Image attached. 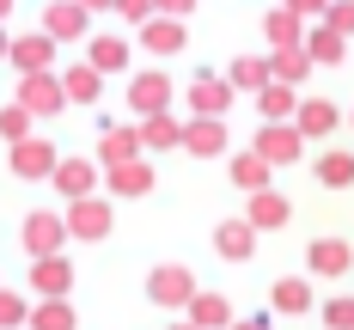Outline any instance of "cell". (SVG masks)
<instances>
[{
	"label": "cell",
	"mask_w": 354,
	"mask_h": 330,
	"mask_svg": "<svg viewBox=\"0 0 354 330\" xmlns=\"http://www.w3.org/2000/svg\"><path fill=\"white\" fill-rule=\"evenodd\" d=\"M196 269L189 263H159L153 275H147V300L153 306H171V312H189V300H196Z\"/></svg>",
	"instance_id": "cell-1"
},
{
	"label": "cell",
	"mask_w": 354,
	"mask_h": 330,
	"mask_svg": "<svg viewBox=\"0 0 354 330\" xmlns=\"http://www.w3.org/2000/svg\"><path fill=\"white\" fill-rule=\"evenodd\" d=\"M73 239V226H68V214H49V208H37V214H25V226H19V245L31 257H55L62 245Z\"/></svg>",
	"instance_id": "cell-2"
},
{
	"label": "cell",
	"mask_w": 354,
	"mask_h": 330,
	"mask_svg": "<svg viewBox=\"0 0 354 330\" xmlns=\"http://www.w3.org/2000/svg\"><path fill=\"white\" fill-rule=\"evenodd\" d=\"M68 226L80 245H98V239H110V226H116V214H110V196H80V202H68Z\"/></svg>",
	"instance_id": "cell-3"
},
{
	"label": "cell",
	"mask_w": 354,
	"mask_h": 330,
	"mask_svg": "<svg viewBox=\"0 0 354 330\" xmlns=\"http://www.w3.org/2000/svg\"><path fill=\"white\" fill-rule=\"evenodd\" d=\"M250 147H257L269 165H293V159L306 153V135H299V122H263Z\"/></svg>",
	"instance_id": "cell-4"
},
{
	"label": "cell",
	"mask_w": 354,
	"mask_h": 330,
	"mask_svg": "<svg viewBox=\"0 0 354 330\" xmlns=\"http://www.w3.org/2000/svg\"><path fill=\"white\" fill-rule=\"evenodd\" d=\"M19 104L37 110V116H55V110L73 104V98H68V86H62L55 73H19Z\"/></svg>",
	"instance_id": "cell-5"
},
{
	"label": "cell",
	"mask_w": 354,
	"mask_h": 330,
	"mask_svg": "<svg viewBox=\"0 0 354 330\" xmlns=\"http://www.w3.org/2000/svg\"><path fill=\"white\" fill-rule=\"evenodd\" d=\"M232 98H239V86L220 80V73H196L189 80V116H226Z\"/></svg>",
	"instance_id": "cell-6"
},
{
	"label": "cell",
	"mask_w": 354,
	"mask_h": 330,
	"mask_svg": "<svg viewBox=\"0 0 354 330\" xmlns=\"http://www.w3.org/2000/svg\"><path fill=\"white\" fill-rule=\"evenodd\" d=\"M226 122H220V116H189V122H183V153H189V159H220V153H226Z\"/></svg>",
	"instance_id": "cell-7"
},
{
	"label": "cell",
	"mask_w": 354,
	"mask_h": 330,
	"mask_svg": "<svg viewBox=\"0 0 354 330\" xmlns=\"http://www.w3.org/2000/svg\"><path fill=\"white\" fill-rule=\"evenodd\" d=\"M68 288H73V263L62 251L55 257H31V293L37 300H68Z\"/></svg>",
	"instance_id": "cell-8"
},
{
	"label": "cell",
	"mask_w": 354,
	"mask_h": 330,
	"mask_svg": "<svg viewBox=\"0 0 354 330\" xmlns=\"http://www.w3.org/2000/svg\"><path fill=\"white\" fill-rule=\"evenodd\" d=\"M12 172H19V178H55V172H62V153H55V147L43 141V135H31V141H19L12 147Z\"/></svg>",
	"instance_id": "cell-9"
},
{
	"label": "cell",
	"mask_w": 354,
	"mask_h": 330,
	"mask_svg": "<svg viewBox=\"0 0 354 330\" xmlns=\"http://www.w3.org/2000/svg\"><path fill=\"white\" fill-rule=\"evenodd\" d=\"M165 104H171V80L159 68H147V73L129 80V110H135V116H159Z\"/></svg>",
	"instance_id": "cell-10"
},
{
	"label": "cell",
	"mask_w": 354,
	"mask_h": 330,
	"mask_svg": "<svg viewBox=\"0 0 354 330\" xmlns=\"http://www.w3.org/2000/svg\"><path fill=\"white\" fill-rule=\"evenodd\" d=\"M141 122H110L104 129V141H98V165H129V159H141Z\"/></svg>",
	"instance_id": "cell-11"
},
{
	"label": "cell",
	"mask_w": 354,
	"mask_h": 330,
	"mask_svg": "<svg viewBox=\"0 0 354 330\" xmlns=\"http://www.w3.org/2000/svg\"><path fill=\"white\" fill-rule=\"evenodd\" d=\"M226 178H232V190H245V196H257V190H275V165L257 153V147H245V153H232V165H226Z\"/></svg>",
	"instance_id": "cell-12"
},
{
	"label": "cell",
	"mask_w": 354,
	"mask_h": 330,
	"mask_svg": "<svg viewBox=\"0 0 354 330\" xmlns=\"http://www.w3.org/2000/svg\"><path fill=\"white\" fill-rule=\"evenodd\" d=\"M6 62H12L19 73H49V62H55V37L43 31V25H37L31 37H12V55H6Z\"/></svg>",
	"instance_id": "cell-13"
},
{
	"label": "cell",
	"mask_w": 354,
	"mask_h": 330,
	"mask_svg": "<svg viewBox=\"0 0 354 330\" xmlns=\"http://www.w3.org/2000/svg\"><path fill=\"white\" fill-rule=\"evenodd\" d=\"M98 178H104L98 159H62V172H55L49 183H55L68 202H80V196H98Z\"/></svg>",
	"instance_id": "cell-14"
},
{
	"label": "cell",
	"mask_w": 354,
	"mask_h": 330,
	"mask_svg": "<svg viewBox=\"0 0 354 330\" xmlns=\"http://www.w3.org/2000/svg\"><path fill=\"white\" fill-rule=\"evenodd\" d=\"M43 31L55 37V43H80L86 37V6L80 0H49L43 6Z\"/></svg>",
	"instance_id": "cell-15"
},
{
	"label": "cell",
	"mask_w": 354,
	"mask_h": 330,
	"mask_svg": "<svg viewBox=\"0 0 354 330\" xmlns=\"http://www.w3.org/2000/svg\"><path fill=\"white\" fill-rule=\"evenodd\" d=\"M214 251L226 257V263H250L257 257V226L250 220H220L214 226Z\"/></svg>",
	"instance_id": "cell-16"
},
{
	"label": "cell",
	"mask_w": 354,
	"mask_h": 330,
	"mask_svg": "<svg viewBox=\"0 0 354 330\" xmlns=\"http://www.w3.org/2000/svg\"><path fill=\"white\" fill-rule=\"evenodd\" d=\"M245 220L257 226V232H281L287 220H293V202H287L281 190H257V196H250V208H245Z\"/></svg>",
	"instance_id": "cell-17"
},
{
	"label": "cell",
	"mask_w": 354,
	"mask_h": 330,
	"mask_svg": "<svg viewBox=\"0 0 354 330\" xmlns=\"http://www.w3.org/2000/svg\"><path fill=\"white\" fill-rule=\"evenodd\" d=\"M306 263H312V275H324V282H342V275L354 269V251L342 245V239H312Z\"/></svg>",
	"instance_id": "cell-18"
},
{
	"label": "cell",
	"mask_w": 354,
	"mask_h": 330,
	"mask_svg": "<svg viewBox=\"0 0 354 330\" xmlns=\"http://www.w3.org/2000/svg\"><path fill=\"white\" fill-rule=\"evenodd\" d=\"M293 122H299V135H306V141H324V135H336V129H342V110L330 104V98H299V116H293Z\"/></svg>",
	"instance_id": "cell-19"
},
{
	"label": "cell",
	"mask_w": 354,
	"mask_h": 330,
	"mask_svg": "<svg viewBox=\"0 0 354 330\" xmlns=\"http://www.w3.org/2000/svg\"><path fill=\"white\" fill-rule=\"evenodd\" d=\"M263 37H269V49H306V19L293 6H275L263 19Z\"/></svg>",
	"instance_id": "cell-20"
},
{
	"label": "cell",
	"mask_w": 354,
	"mask_h": 330,
	"mask_svg": "<svg viewBox=\"0 0 354 330\" xmlns=\"http://www.w3.org/2000/svg\"><path fill=\"white\" fill-rule=\"evenodd\" d=\"M104 183H110V196H153V165L147 159H129V165H110L104 172Z\"/></svg>",
	"instance_id": "cell-21"
},
{
	"label": "cell",
	"mask_w": 354,
	"mask_h": 330,
	"mask_svg": "<svg viewBox=\"0 0 354 330\" xmlns=\"http://www.w3.org/2000/svg\"><path fill=\"white\" fill-rule=\"evenodd\" d=\"M306 55H312L318 68H342V55H348V37L336 31V25H312V31H306Z\"/></svg>",
	"instance_id": "cell-22"
},
{
	"label": "cell",
	"mask_w": 354,
	"mask_h": 330,
	"mask_svg": "<svg viewBox=\"0 0 354 330\" xmlns=\"http://www.w3.org/2000/svg\"><path fill=\"white\" fill-rule=\"evenodd\" d=\"M257 110H263V122H287V116H299V86L269 80V86L257 92Z\"/></svg>",
	"instance_id": "cell-23"
},
{
	"label": "cell",
	"mask_w": 354,
	"mask_h": 330,
	"mask_svg": "<svg viewBox=\"0 0 354 330\" xmlns=\"http://www.w3.org/2000/svg\"><path fill=\"white\" fill-rule=\"evenodd\" d=\"M269 306H275L281 318H299V312H312V282H306V275H281V282L269 288Z\"/></svg>",
	"instance_id": "cell-24"
},
{
	"label": "cell",
	"mask_w": 354,
	"mask_h": 330,
	"mask_svg": "<svg viewBox=\"0 0 354 330\" xmlns=\"http://www.w3.org/2000/svg\"><path fill=\"white\" fill-rule=\"evenodd\" d=\"M226 80H232L239 92H250V98H257V92H263V86L275 80V68H269V55H232V68H226Z\"/></svg>",
	"instance_id": "cell-25"
},
{
	"label": "cell",
	"mask_w": 354,
	"mask_h": 330,
	"mask_svg": "<svg viewBox=\"0 0 354 330\" xmlns=\"http://www.w3.org/2000/svg\"><path fill=\"white\" fill-rule=\"evenodd\" d=\"M141 43L153 49V55H177L183 49V19H165V12H153L141 25Z\"/></svg>",
	"instance_id": "cell-26"
},
{
	"label": "cell",
	"mask_w": 354,
	"mask_h": 330,
	"mask_svg": "<svg viewBox=\"0 0 354 330\" xmlns=\"http://www.w3.org/2000/svg\"><path fill=\"white\" fill-rule=\"evenodd\" d=\"M318 183L324 190H348L354 183V153L348 147H324L318 153Z\"/></svg>",
	"instance_id": "cell-27"
},
{
	"label": "cell",
	"mask_w": 354,
	"mask_h": 330,
	"mask_svg": "<svg viewBox=\"0 0 354 330\" xmlns=\"http://www.w3.org/2000/svg\"><path fill=\"white\" fill-rule=\"evenodd\" d=\"M62 86H68V98H73V104H98V98H104V73L92 68V62L68 68V73H62Z\"/></svg>",
	"instance_id": "cell-28"
},
{
	"label": "cell",
	"mask_w": 354,
	"mask_h": 330,
	"mask_svg": "<svg viewBox=\"0 0 354 330\" xmlns=\"http://www.w3.org/2000/svg\"><path fill=\"white\" fill-rule=\"evenodd\" d=\"M189 324L232 330V306H226V293H196V300H189Z\"/></svg>",
	"instance_id": "cell-29"
},
{
	"label": "cell",
	"mask_w": 354,
	"mask_h": 330,
	"mask_svg": "<svg viewBox=\"0 0 354 330\" xmlns=\"http://www.w3.org/2000/svg\"><path fill=\"white\" fill-rule=\"evenodd\" d=\"M86 62L98 73H122L129 68V43H122V37H92V43H86Z\"/></svg>",
	"instance_id": "cell-30"
},
{
	"label": "cell",
	"mask_w": 354,
	"mask_h": 330,
	"mask_svg": "<svg viewBox=\"0 0 354 330\" xmlns=\"http://www.w3.org/2000/svg\"><path fill=\"white\" fill-rule=\"evenodd\" d=\"M269 68H275V80H287V86H306L318 62H312L306 49H269Z\"/></svg>",
	"instance_id": "cell-31"
},
{
	"label": "cell",
	"mask_w": 354,
	"mask_h": 330,
	"mask_svg": "<svg viewBox=\"0 0 354 330\" xmlns=\"http://www.w3.org/2000/svg\"><path fill=\"white\" fill-rule=\"evenodd\" d=\"M25 330H80V318H73L68 300H37L31 306V324Z\"/></svg>",
	"instance_id": "cell-32"
},
{
	"label": "cell",
	"mask_w": 354,
	"mask_h": 330,
	"mask_svg": "<svg viewBox=\"0 0 354 330\" xmlns=\"http://www.w3.org/2000/svg\"><path fill=\"white\" fill-rule=\"evenodd\" d=\"M141 141H147V147H183V122H177L171 110H159V116H141Z\"/></svg>",
	"instance_id": "cell-33"
},
{
	"label": "cell",
	"mask_w": 354,
	"mask_h": 330,
	"mask_svg": "<svg viewBox=\"0 0 354 330\" xmlns=\"http://www.w3.org/2000/svg\"><path fill=\"white\" fill-rule=\"evenodd\" d=\"M31 116H37V110H25V104H0V141H12V147L31 141V135H37Z\"/></svg>",
	"instance_id": "cell-34"
},
{
	"label": "cell",
	"mask_w": 354,
	"mask_h": 330,
	"mask_svg": "<svg viewBox=\"0 0 354 330\" xmlns=\"http://www.w3.org/2000/svg\"><path fill=\"white\" fill-rule=\"evenodd\" d=\"M324 330H354V293L324 300Z\"/></svg>",
	"instance_id": "cell-35"
},
{
	"label": "cell",
	"mask_w": 354,
	"mask_h": 330,
	"mask_svg": "<svg viewBox=\"0 0 354 330\" xmlns=\"http://www.w3.org/2000/svg\"><path fill=\"white\" fill-rule=\"evenodd\" d=\"M19 324H31L25 293H6V288H0V330H19Z\"/></svg>",
	"instance_id": "cell-36"
},
{
	"label": "cell",
	"mask_w": 354,
	"mask_h": 330,
	"mask_svg": "<svg viewBox=\"0 0 354 330\" xmlns=\"http://www.w3.org/2000/svg\"><path fill=\"white\" fill-rule=\"evenodd\" d=\"M324 25H336L342 37H354V0H330V12H324Z\"/></svg>",
	"instance_id": "cell-37"
},
{
	"label": "cell",
	"mask_w": 354,
	"mask_h": 330,
	"mask_svg": "<svg viewBox=\"0 0 354 330\" xmlns=\"http://www.w3.org/2000/svg\"><path fill=\"white\" fill-rule=\"evenodd\" d=\"M116 12H122L129 25H147V19L159 12V0H116Z\"/></svg>",
	"instance_id": "cell-38"
},
{
	"label": "cell",
	"mask_w": 354,
	"mask_h": 330,
	"mask_svg": "<svg viewBox=\"0 0 354 330\" xmlns=\"http://www.w3.org/2000/svg\"><path fill=\"white\" fill-rule=\"evenodd\" d=\"M281 6H293L299 19H324V12H330V0H281Z\"/></svg>",
	"instance_id": "cell-39"
},
{
	"label": "cell",
	"mask_w": 354,
	"mask_h": 330,
	"mask_svg": "<svg viewBox=\"0 0 354 330\" xmlns=\"http://www.w3.org/2000/svg\"><path fill=\"white\" fill-rule=\"evenodd\" d=\"M159 12H165V19H189V12H196V0H159Z\"/></svg>",
	"instance_id": "cell-40"
},
{
	"label": "cell",
	"mask_w": 354,
	"mask_h": 330,
	"mask_svg": "<svg viewBox=\"0 0 354 330\" xmlns=\"http://www.w3.org/2000/svg\"><path fill=\"white\" fill-rule=\"evenodd\" d=\"M232 330H275V318H239Z\"/></svg>",
	"instance_id": "cell-41"
},
{
	"label": "cell",
	"mask_w": 354,
	"mask_h": 330,
	"mask_svg": "<svg viewBox=\"0 0 354 330\" xmlns=\"http://www.w3.org/2000/svg\"><path fill=\"white\" fill-rule=\"evenodd\" d=\"M80 6H86V12H98V6H116V0H80Z\"/></svg>",
	"instance_id": "cell-42"
},
{
	"label": "cell",
	"mask_w": 354,
	"mask_h": 330,
	"mask_svg": "<svg viewBox=\"0 0 354 330\" xmlns=\"http://www.w3.org/2000/svg\"><path fill=\"white\" fill-rule=\"evenodd\" d=\"M6 55H12V37H6V31H0V62H6Z\"/></svg>",
	"instance_id": "cell-43"
},
{
	"label": "cell",
	"mask_w": 354,
	"mask_h": 330,
	"mask_svg": "<svg viewBox=\"0 0 354 330\" xmlns=\"http://www.w3.org/2000/svg\"><path fill=\"white\" fill-rule=\"evenodd\" d=\"M12 6H19V0H0V25H6V12H12Z\"/></svg>",
	"instance_id": "cell-44"
},
{
	"label": "cell",
	"mask_w": 354,
	"mask_h": 330,
	"mask_svg": "<svg viewBox=\"0 0 354 330\" xmlns=\"http://www.w3.org/2000/svg\"><path fill=\"white\" fill-rule=\"evenodd\" d=\"M171 330H202V324H189V318H183V324H171Z\"/></svg>",
	"instance_id": "cell-45"
},
{
	"label": "cell",
	"mask_w": 354,
	"mask_h": 330,
	"mask_svg": "<svg viewBox=\"0 0 354 330\" xmlns=\"http://www.w3.org/2000/svg\"><path fill=\"white\" fill-rule=\"evenodd\" d=\"M348 122H354V110H348Z\"/></svg>",
	"instance_id": "cell-46"
}]
</instances>
